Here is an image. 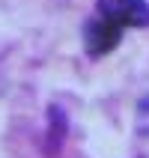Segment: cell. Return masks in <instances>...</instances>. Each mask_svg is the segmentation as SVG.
Returning a JSON list of instances; mask_svg holds the SVG:
<instances>
[{
	"instance_id": "obj_1",
	"label": "cell",
	"mask_w": 149,
	"mask_h": 158,
	"mask_svg": "<svg viewBox=\"0 0 149 158\" xmlns=\"http://www.w3.org/2000/svg\"><path fill=\"white\" fill-rule=\"evenodd\" d=\"M96 15L107 18L116 27H149V6L146 0H98Z\"/></svg>"
},
{
	"instance_id": "obj_2",
	"label": "cell",
	"mask_w": 149,
	"mask_h": 158,
	"mask_svg": "<svg viewBox=\"0 0 149 158\" xmlns=\"http://www.w3.org/2000/svg\"><path fill=\"white\" fill-rule=\"evenodd\" d=\"M119 39H122V27L110 24L101 15H96L84 27V48H87L89 57H105V54H110L119 45Z\"/></svg>"
}]
</instances>
